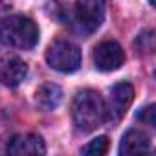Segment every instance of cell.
<instances>
[{
    "label": "cell",
    "instance_id": "4",
    "mask_svg": "<svg viewBox=\"0 0 156 156\" xmlns=\"http://www.w3.org/2000/svg\"><path fill=\"white\" fill-rule=\"evenodd\" d=\"M105 19V0H77L75 22L83 33H94Z\"/></svg>",
    "mask_w": 156,
    "mask_h": 156
},
{
    "label": "cell",
    "instance_id": "9",
    "mask_svg": "<svg viewBox=\"0 0 156 156\" xmlns=\"http://www.w3.org/2000/svg\"><path fill=\"white\" fill-rule=\"evenodd\" d=\"M149 151H151L149 136L136 129L129 130L119 143V154H147Z\"/></svg>",
    "mask_w": 156,
    "mask_h": 156
},
{
    "label": "cell",
    "instance_id": "10",
    "mask_svg": "<svg viewBox=\"0 0 156 156\" xmlns=\"http://www.w3.org/2000/svg\"><path fill=\"white\" fill-rule=\"evenodd\" d=\"M35 99H37V105L42 110H53L62 101V90H61V87H57L53 83H44V85L39 87V90L35 94Z\"/></svg>",
    "mask_w": 156,
    "mask_h": 156
},
{
    "label": "cell",
    "instance_id": "5",
    "mask_svg": "<svg viewBox=\"0 0 156 156\" xmlns=\"http://www.w3.org/2000/svg\"><path fill=\"white\" fill-rule=\"evenodd\" d=\"M125 62L123 48L116 41H103L94 50V64L101 72H114Z\"/></svg>",
    "mask_w": 156,
    "mask_h": 156
},
{
    "label": "cell",
    "instance_id": "12",
    "mask_svg": "<svg viewBox=\"0 0 156 156\" xmlns=\"http://www.w3.org/2000/svg\"><path fill=\"white\" fill-rule=\"evenodd\" d=\"M138 119H141L143 123H147L149 127L154 125V107L149 105L145 110H141V114H138Z\"/></svg>",
    "mask_w": 156,
    "mask_h": 156
},
{
    "label": "cell",
    "instance_id": "2",
    "mask_svg": "<svg viewBox=\"0 0 156 156\" xmlns=\"http://www.w3.org/2000/svg\"><path fill=\"white\" fill-rule=\"evenodd\" d=\"M39 41V28L37 24L24 17V15H13L2 20L0 24V42L17 48V50H30Z\"/></svg>",
    "mask_w": 156,
    "mask_h": 156
},
{
    "label": "cell",
    "instance_id": "1",
    "mask_svg": "<svg viewBox=\"0 0 156 156\" xmlns=\"http://www.w3.org/2000/svg\"><path fill=\"white\" fill-rule=\"evenodd\" d=\"M72 118L79 132H92L107 119V107L96 90H81L72 101Z\"/></svg>",
    "mask_w": 156,
    "mask_h": 156
},
{
    "label": "cell",
    "instance_id": "11",
    "mask_svg": "<svg viewBox=\"0 0 156 156\" xmlns=\"http://www.w3.org/2000/svg\"><path fill=\"white\" fill-rule=\"evenodd\" d=\"M108 151V138L107 136H99L96 140H92L85 149H83V154H88V156H101Z\"/></svg>",
    "mask_w": 156,
    "mask_h": 156
},
{
    "label": "cell",
    "instance_id": "6",
    "mask_svg": "<svg viewBox=\"0 0 156 156\" xmlns=\"http://www.w3.org/2000/svg\"><path fill=\"white\" fill-rule=\"evenodd\" d=\"M28 73L26 62L17 55H0V83L6 87H19Z\"/></svg>",
    "mask_w": 156,
    "mask_h": 156
},
{
    "label": "cell",
    "instance_id": "7",
    "mask_svg": "<svg viewBox=\"0 0 156 156\" xmlns=\"http://www.w3.org/2000/svg\"><path fill=\"white\" fill-rule=\"evenodd\" d=\"M134 99V88L121 81L110 88V114L114 119H121Z\"/></svg>",
    "mask_w": 156,
    "mask_h": 156
},
{
    "label": "cell",
    "instance_id": "8",
    "mask_svg": "<svg viewBox=\"0 0 156 156\" xmlns=\"http://www.w3.org/2000/svg\"><path fill=\"white\" fill-rule=\"evenodd\" d=\"M8 152L9 154H44L46 145L41 136L37 134H17L9 140L8 143Z\"/></svg>",
    "mask_w": 156,
    "mask_h": 156
},
{
    "label": "cell",
    "instance_id": "13",
    "mask_svg": "<svg viewBox=\"0 0 156 156\" xmlns=\"http://www.w3.org/2000/svg\"><path fill=\"white\" fill-rule=\"evenodd\" d=\"M149 4H151V6H154V0H149Z\"/></svg>",
    "mask_w": 156,
    "mask_h": 156
},
{
    "label": "cell",
    "instance_id": "3",
    "mask_svg": "<svg viewBox=\"0 0 156 156\" xmlns=\"http://www.w3.org/2000/svg\"><path fill=\"white\" fill-rule=\"evenodd\" d=\"M46 61L48 64L62 73H73L81 66V50L73 42L66 39L53 41L46 50Z\"/></svg>",
    "mask_w": 156,
    "mask_h": 156
}]
</instances>
